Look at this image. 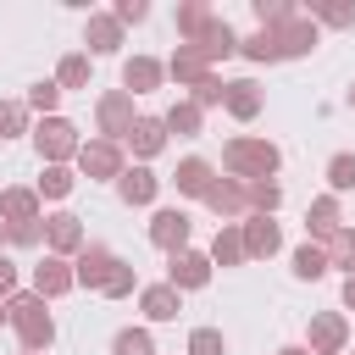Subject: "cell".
<instances>
[{"mask_svg": "<svg viewBox=\"0 0 355 355\" xmlns=\"http://www.w3.org/2000/svg\"><path fill=\"white\" fill-rule=\"evenodd\" d=\"M44 305H50V300H39L33 288L6 300V322L17 327V338H22V349H28V355H39V349H50V344H55V322H50V311H44Z\"/></svg>", "mask_w": 355, "mask_h": 355, "instance_id": "obj_1", "label": "cell"}, {"mask_svg": "<svg viewBox=\"0 0 355 355\" xmlns=\"http://www.w3.org/2000/svg\"><path fill=\"white\" fill-rule=\"evenodd\" d=\"M222 166H227L239 183H261V178H272V172L283 166V155H277L272 139H227V144H222Z\"/></svg>", "mask_w": 355, "mask_h": 355, "instance_id": "obj_2", "label": "cell"}, {"mask_svg": "<svg viewBox=\"0 0 355 355\" xmlns=\"http://www.w3.org/2000/svg\"><path fill=\"white\" fill-rule=\"evenodd\" d=\"M33 150H39L44 166H67V161H78L83 139H78V128H72L67 116H44V122L33 128Z\"/></svg>", "mask_w": 355, "mask_h": 355, "instance_id": "obj_3", "label": "cell"}, {"mask_svg": "<svg viewBox=\"0 0 355 355\" xmlns=\"http://www.w3.org/2000/svg\"><path fill=\"white\" fill-rule=\"evenodd\" d=\"M94 122H100V139H111V144H122L128 133H133V94L128 89H105L100 94V105H94Z\"/></svg>", "mask_w": 355, "mask_h": 355, "instance_id": "obj_4", "label": "cell"}, {"mask_svg": "<svg viewBox=\"0 0 355 355\" xmlns=\"http://www.w3.org/2000/svg\"><path fill=\"white\" fill-rule=\"evenodd\" d=\"M78 172L89 178V183H116L128 166H122V144H111V139H89L83 150H78Z\"/></svg>", "mask_w": 355, "mask_h": 355, "instance_id": "obj_5", "label": "cell"}, {"mask_svg": "<svg viewBox=\"0 0 355 355\" xmlns=\"http://www.w3.org/2000/svg\"><path fill=\"white\" fill-rule=\"evenodd\" d=\"M116 261H122L116 250H105V244H83V250L72 255V277H78V288H94V294H100V288L111 283Z\"/></svg>", "mask_w": 355, "mask_h": 355, "instance_id": "obj_6", "label": "cell"}, {"mask_svg": "<svg viewBox=\"0 0 355 355\" xmlns=\"http://www.w3.org/2000/svg\"><path fill=\"white\" fill-rule=\"evenodd\" d=\"M305 338H311V344H305L311 355H344V349H349V322H344L338 311H316Z\"/></svg>", "mask_w": 355, "mask_h": 355, "instance_id": "obj_7", "label": "cell"}, {"mask_svg": "<svg viewBox=\"0 0 355 355\" xmlns=\"http://www.w3.org/2000/svg\"><path fill=\"white\" fill-rule=\"evenodd\" d=\"M205 205L222 216V227H239V222L250 216V189H244L239 178H216V189L205 194Z\"/></svg>", "mask_w": 355, "mask_h": 355, "instance_id": "obj_8", "label": "cell"}, {"mask_svg": "<svg viewBox=\"0 0 355 355\" xmlns=\"http://www.w3.org/2000/svg\"><path fill=\"white\" fill-rule=\"evenodd\" d=\"M150 244H155V250H166V255L189 250V211H178V205H161V211L150 216Z\"/></svg>", "mask_w": 355, "mask_h": 355, "instance_id": "obj_9", "label": "cell"}, {"mask_svg": "<svg viewBox=\"0 0 355 355\" xmlns=\"http://www.w3.org/2000/svg\"><path fill=\"white\" fill-rule=\"evenodd\" d=\"M89 239H83V216H72V211H55V216H44V250L50 255H78Z\"/></svg>", "mask_w": 355, "mask_h": 355, "instance_id": "obj_10", "label": "cell"}, {"mask_svg": "<svg viewBox=\"0 0 355 355\" xmlns=\"http://www.w3.org/2000/svg\"><path fill=\"white\" fill-rule=\"evenodd\" d=\"M272 44H277V61H294V55H311L316 50V22L311 17H288L283 28H266Z\"/></svg>", "mask_w": 355, "mask_h": 355, "instance_id": "obj_11", "label": "cell"}, {"mask_svg": "<svg viewBox=\"0 0 355 355\" xmlns=\"http://www.w3.org/2000/svg\"><path fill=\"white\" fill-rule=\"evenodd\" d=\"M239 233H244V255H250V261H272V255L283 250V227H277L272 216H244Z\"/></svg>", "mask_w": 355, "mask_h": 355, "instance_id": "obj_12", "label": "cell"}, {"mask_svg": "<svg viewBox=\"0 0 355 355\" xmlns=\"http://www.w3.org/2000/svg\"><path fill=\"white\" fill-rule=\"evenodd\" d=\"M166 283L183 294V288H205L211 283V255H200V250H178V255H166Z\"/></svg>", "mask_w": 355, "mask_h": 355, "instance_id": "obj_13", "label": "cell"}, {"mask_svg": "<svg viewBox=\"0 0 355 355\" xmlns=\"http://www.w3.org/2000/svg\"><path fill=\"white\" fill-rule=\"evenodd\" d=\"M78 288V277H72V261H61V255H44L39 266H33V294L39 300H61V294H72Z\"/></svg>", "mask_w": 355, "mask_h": 355, "instance_id": "obj_14", "label": "cell"}, {"mask_svg": "<svg viewBox=\"0 0 355 355\" xmlns=\"http://www.w3.org/2000/svg\"><path fill=\"white\" fill-rule=\"evenodd\" d=\"M172 183H178V194L205 200V194L216 189V166H211L205 155H183V161H178V172H172Z\"/></svg>", "mask_w": 355, "mask_h": 355, "instance_id": "obj_15", "label": "cell"}, {"mask_svg": "<svg viewBox=\"0 0 355 355\" xmlns=\"http://www.w3.org/2000/svg\"><path fill=\"white\" fill-rule=\"evenodd\" d=\"M194 50L205 55V67H211V61H227V55H239V33L227 28V17H211L205 33L194 39Z\"/></svg>", "mask_w": 355, "mask_h": 355, "instance_id": "obj_16", "label": "cell"}, {"mask_svg": "<svg viewBox=\"0 0 355 355\" xmlns=\"http://www.w3.org/2000/svg\"><path fill=\"white\" fill-rule=\"evenodd\" d=\"M166 78H172L178 89H200V83L211 78V67H205V55H200L194 44H178L172 61H166Z\"/></svg>", "mask_w": 355, "mask_h": 355, "instance_id": "obj_17", "label": "cell"}, {"mask_svg": "<svg viewBox=\"0 0 355 355\" xmlns=\"http://www.w3.org/2000/svg\"><path fill=\"white\" fill-rule=\"evenodd\" d=\"M166 83V67L155 61V55H133V61H122V89L128 94H155Z\"/></svg>", "mask_w": 355, "mask_h": 355, "instance_id": "obj_18", "label": "cell"}, {"mask_svg": "<svg viewBox=\"0 0 355 355\" xmlns=\"http://www.w3.org/2000/svg\"><path fill=\"white\" fill-rule=\"evenodd\" d=\"M116 194H122V205H155L161 178H155L150 166H128V172L116 178Z\"/></svg>", "mask_w": 355, "mask_h": 355, "instance_id": "obj_19", "label": "cell"}, {"mask_svg": "<svg viewBox=\"0 0 355 355\" xmlns=\"http://www.w3.org/2000/svg\"><path fill=\"white\" fill-rule=\"evenodd\" d=\"M139 311H144L150 322H178L183 294H178L172 283H150V288H139Z\"/></svg>", "mask_w": 355, "mask_h": 355, "instance_id": "obj_20", "label": "cell"}, {"mask_svg": "<svg viewBox=\"0 0 355 355\" xmlns=\"http://www.w3.org/2000/svg\"><path fill=\"white\" fill-rule=\"evenodd\" d=\"M122 144H128L139 161H150V155H161V150H166V122H161V116H139V122H133V133H128Z\"/></svg>", "mask_w": 355, "mask_h": 355, "instance_id": "obj_21", "label": "cell"}, {"mask_svg": "<svg viewBox=\"0 0 355 355\" xmlns=\"http://www.w3.org/2000/svg\"><path fill=\"white\" fill-rule=\"evenodd\" d=\"M222 105H227V111H233L239 122H255L266 100H261V83H255V78H233V83H227V100H222Z\"/></svg>", "mask_w": 355, "mask_h": 355, "instance_id": "obj_22", "label": "cell"}, {"mask_svg": "<svg viewBox=\"0 0 355 355\" xmlns=\"http://www.w3.org/2000/svg\"><path fill=\"white\" fill-rule=\"evenodd\" d=\"M305 227L327 244L338 227H344V205H338V194H322V200H311V211H305Z\"/></svg>", "mask_w": 355, "mask_h": 355, "instance_id": "obj_23", "label": "cell"}, {"mask_svg": "<svg viewBox=\"0 0 355 355\" xmlns=\"http://www.w3.org/2000/svg\"><path fill=\"white\" fill-rule=\"evenodd\" d=\"M0 222H39V189H0Z\"/></svg>", "mask_w": 355, "mask_h": 355, "instance_id": "obj_24", "label": "cell"}, {"mask_svg": "<svg viewBox=\"0 0 355 355\" xmlns=\"http://www.w3.org/2000/svg\"><path fill=\"white\" fill-rule=\"evenodd\" d=\"M83 44H89L94 55H111V50H122V22H116V17H89V28H83Z\"/></svg>", "mask_w": 355, "mask_h": 355, "instance_id": "obj_25", "label": "cell"}, {"mask_svg": "<svg viewBox=\"0 0 355 355\" xmlns=\"http://www.w3.org/2000/svg\"><path fill=\"white\" fill-rule=\"evenodd\" d=\"M239 261H250V255H244V233H239V227H216V239H211V266H239Z\"/></svg>", "mask_w": 355, "mask_h": 355, "instance_id": "obj_26", "label": "cell"}, {"mask_svg": "<svg viewBox=\"0 0 355 355\" xmlns=\"http://www.w3.org/2000/svg\"><path fill=\"white\" fill-rule=\"evenodd\" d=\"M161 122H166V133H178V139H194V133H200V122H205V111H200L194 100H178V105H172Z\"/></svg>", "mask_w": 355, "mask_h": 355, "instance_id": "obj_27", "label": "cell"}, {"mask_svg": "<svg viewBox=\"0 0 355 355\" xmlns=\"http://www.w3.org/2000/svg\"><path fill=\"white\" fill-rule=\"evenodd\" d=\"M322 272H327V244H311V239H305V244L294 250V277H300V283H316Z\"/></svg>", "mask_w": 355, "mask_h": 355, "instance_id": "obj_28", "label": "cell"}, {"mask_svg": "<svg viewBox=\"0 0 355 355\" xmlns=\"http://www.w3.org/2000/svg\"><path fill=\"white\" fill-rule=\"evenodd\" d=\"M211 17H216L211 6H200V0H183V6H178V33H183V44H194V39L205 33V22H211Z\"/></svg>", "mask_w": 355, "mask_h": 355, "instance_id": "obj_29", "label": "cell"}, {"mask_svg": "<svg viewBox=\"0 0 355 355\" xmlns=\"http://www.w3.org/2000/svg\"><path fill=\"white\" fill-rule=\"evenodd\" d=\"M327 266H338L344 277H355V227H338L327 239Z\"/></svg>", "mask_w": 355, "mask_h": 355, "instance_id": "obj_30", "label": "cell"}, {"mask_svg": "<svg viewBox=\"0 0 355 355\" xmlns=\"http://www.w3.org/2000/svg\"><path fill=\"white\" fill-rule=\"evenodd\" d=\"M55 83H61V89H83V83H89V55H83V50L61 55V67H55Z\"/></svg>", "mask_w": 355, "mask_h": 355, "instance_id": "obj_31", "label": "cell"}, {"mask_svg": "<svg viewBox=\"0 0 355 355\" xmlns=\"http://www.w3.org/2000/svg\"><path fill=\"white\" fill-rule=\"evenodd\" d=\"M244 189H250V211H255V216H272V211L283 205V189H277L272 178H261V183H244Z\"/></svg>", "mask_w": 355, "mask_h": 355, "instance_id": "obj_32", "label": "cell"}, {"mask_svg": "<svg viewBox=\"0 0 355 355\" xmlns=\"http://www.w3.org/2000/svg\"><path fill=\"white\" fill-rule=\"evenodd\" d=\"M327 189H333V194H349V189H355V155H349V150H338V155L327 161Z\"/></svg>", "mask_w": 355, "mask_h": 355, "instance_id": "obj_33", "label": "cell"}, {"mask_svg": "<svg viewBox=\"0 0 355 355\" xmlns=\"http://www.w3.org/2000/svg\"><path fill=\"white\" fill-rule=\"evenodd\" d=\"M111 355H155V338H150L144 327H122V333L111 338Z\"/></svg>", "mask_w": 355, "mask_h": 355, "instance_id": "obj_34", "label": "cell"}, {"mask_svg": "<svg viewBox=\"0 0 355 355\" xmlns=\"http://www.w3.org/2000/svg\"><path fill=\"white\" fill-rule=\"evenodd\" d=\"M72 183H78V178H72L67 166H44V178H39V200H67Z\"/></svg>", "mask_w": 355, "mask_h": 355, "instance_id": "obj_35", "label": "cell"}, {"mask_svg": "<svg viewBox=\"0 0 355 355\" xmlns=\"http://www.w3.org/2000/svg\"><path fill=\"white\" fill-rule=\"evenodd\" d=\"M28 133V100H0V139Z\"/></svg>", "mask_w": 355, "mask_h": 355, "instance_id": "obj_36", "label": "cell"}, {"mask_svg": "<svg viewBox=\"0 0 355 355\" xmlns=\"http://www.w3.org/2000/svg\"><path fill=\"white\" fill-rule=\"evenodd\" d=\"M239 55H244V61H277V44H272L266 28H255L250 39H239Z\"/></svg>", "mask_w": 355, "mask_h": 355, "instance_id": "obj_37", "label": "cell"}, {"mask_svg": "<svg viewBox=\"0 0 355 355\" xmlns=\"http://www.w3.org/2000/svg\"><path fill=\"white\" fill-rule=\"evenodd\" d=\"M189 355H227L222 327H194V333H189Z\"/></svg>", "mask_w": 355, "mask_h": 355, "instance_id": "obj_38", "label": "cell"}, {"mask_svg": "<svg viewBox=\"0 0 355 355\" xmlns=\"http://www.w3.org/2000/svg\"><path fill=\"white\" fill-rule=\"evenodd\" d=\"M288 17H300L288 0H255V22H261V28H283Z\"/></svg>", "mask_w": 355, "mask_h": 355, "instance_id": "obj_39", "label": "cell"}, {"mask_svg": "<svg viewBox=\"0 0 355 355\" xmlns=\"http://www.w3.org/2000/svg\"><path fill=\"white\" fill-rule=\"evenodd\" d=\"M55 100H61V83H33L28 89V111H39V116H55Z\"/></svg>", "mask_w": 355, "mask_h": 355, "instance_id": "obj_40", "label": "cell"}, {"mask_svg": "<svg viewBox=\"0 0 355 355\" xmlns=\"http://www.w3.org/2000/svg\"><path fill=\"white\" fill-rule=\"evenodd\" d=\"M133 288H139V272H133L128 261H116V272H111V283H105L100 294H105V300H128Z\"/></svg>", "mask_w": 355, "mask_h": 355, "instance_id": "obj_41", "label": "cell"}, {"mask_svg": "<svg viewBox=\"0 0 355 355\" xmlns=\"http://www.w3.org/2000/svg\"><path fill=\"white\" fill-rule=\"evenodd\" d=\"M311 22H327V28H355V6L338 0V6H311Z\"/></svg>", "mask_w": 355, "mask_h": 355, "instance_id": "obj_42", "label": "cell"}, {"mask_svg": "<svg viewBox=\"0 0 355 355\" xmlns=\"http://www.w3.org/2000/svg\"><path fill=\"white\" fill-rule=\"evenodd\" d=\"M222 100H227V83H222V72H211V78L194 89V105L205 111V105H222Z\"/></svg>", "mask_w": 355, "mask_h": 355, "instance_id": "obj_43", "label": "cell"}, {"mask_svg": "<svg viewBox=\"0 0 355 355\" xmlns=\"http://www.w3.org/2000/svg\"><path fill=\"white\" fill-rule=\"evenodd\" d=\"M11 233V244H44V216L39 222H17V227H6Z\"/></svg>", "mask_w": 355, "mask_h": 355, "instance_id": "obj_44", "label": "cell"}, {"mask_svg": "<svg viewBox=\"0 0 355 355\" xmlns=\"http://www.w3.org/2000/svg\"><path fill=\"white\" fill-rule=\"evenodd\" d=\"M111 17L128 28V22H144V17H150V6H144V0H116V11H111Z\"/></svg>", "mask_w": 355, "mask_h": 355, "instance_id": "obj_45", "label": "cell"}, {"mask_svg": "<svg viewBox=\"0 0 355 355\" xmlns=\"http://www.w3.org/2000/svg\"><path fill=\"white\" fill-rule=\"evenodd\" d=\"M11 294H17V261L0 255V300H11Z\"/></svg>", "mask_w": 355, "mask_h": 355, "instance_id": "obj_46", "label": "cell"}, {"mask_svg": "<svg viewBox=\"0 0 355 355\" xmlns=\"http://www.w3.org/2000/svg\"><path fill=\"white\" fill-rule=\"evenodd\" d=\"M344 305L355 311V277H344Z\"/></svg>", "mask_w": 355, "mask_h": 355, "instance_id": "obj_47", "label": "cell"}, {"mask_svg": "<svg viewBox=\"0 0 355 355\" xmlns=\"http://www.w3.org/2000/svg\"><path fill=\"white\" fill-rule=\"evenodd\" d=\"M277 355H311V349H305V344H283Z\"/></svg>", "mask_w": 355, "mask_h": 355, "instance_id": "obj_48", "label": "cell"}, {"mask_svg": "<svg viewBox=\"0 0 355 355\" xmlns=\"http://www.w3.org/2000/svg\"><path fill=\"white\" fill-rule=\"evenodd\" d=\"M349 111H355V83H349Z\"/></svg>", "mask_w": 355, "mask_h": 355, "instance_id": "obj_49", "label": "cell"}, {"mask_svg": "<svg viewBox=\"0 0 355 355\" xmlns=\"http://www.w3.org/2000/svg\"><path fill=\"white\" fill-rule=\"evenodd\" d=\"M6 239H11V233H6V222H0V244H6Z\"/></svg>", "mask_w": 355, "mask_h": 355, "instance_id": "obj_50", "label": "cell"}, {"mask_svg": "<svg viewBox=\"0 0 355 355\" xmlns=\"http://www.w3.org/2000/svg\"><path fill=\"white\" fill-rule=\"evenodd\" d=\"M0 322H6V300H0Z\"/></svg>", "mask_w": 355, "mask_h": 355, "instance_id": "obj_51", "label": "cell"}]
</instances>
